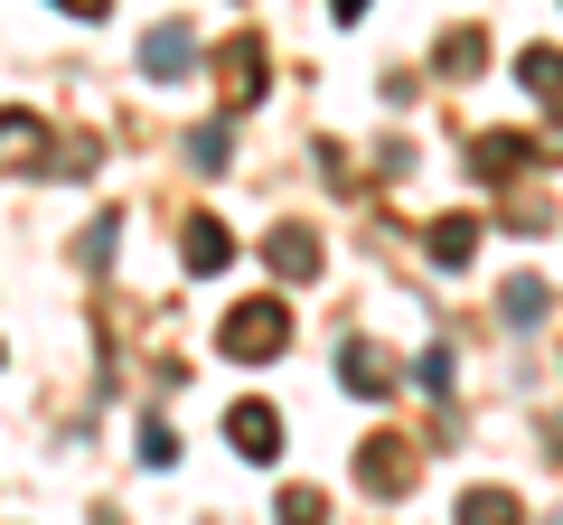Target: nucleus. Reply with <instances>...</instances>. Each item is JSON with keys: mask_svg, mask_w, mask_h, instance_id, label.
I'll return each mask as SVG.
<instances>
[{"mask_svg": "<svg viewBox=\"0 0 563 525\" xmlns=\"http://www.w3.org/2000/svg\"><path fill=\"white\" fill-rule=\"evenodd\" d=\"M357 479L376 488V498H404V488H413V460H404V442H395V432H376V442L357 450Z\"/></svg>", "mask_w": 563, "mask_h": 525, "instance_id": "nucleus-3", "label": "nucleus"}, {"mask_svg": "<svg viewBox=\"0 0 563 525\" xmlns=\"http://www.w3.org/2000/svg\"><path fill=\"white\" fill-rule=\"evenodd\" d=\"M517 85H526V94H563V57H554V47H526V57H517Z\"/></svg>", "mask_w": 563, "mask_h": 525, "instance_id": "nucleus-11", "label": "nucleus"}, {"mask_svg": "<svg viewBox=\"0 0 563 525\" xmlns=\"http://www.w3.org/2000/svg\"><path fill=\"white\" fill-rule=\"evenodd\" d=\"M347 394H385V384H395V376H385V357H376V347H366V338H347Z\"/></svg>", "mask_w": 563, "mask_h": 525, "instance_id": "nucleus-10", "label": "nucleus"}, {"mask_svg": "<svg viewBox=\"0 0 563 525\" xmlns=\"http://www.w3.org/2000/svg\"><path fill=\"white\" fill-rule=\"evenodd\" d=\"M461 525H517V498H507V488H470V498H461Z\"/></svg>", "mask_w": 563, "mask_h": 525, "instance_id": "nucleus-12", "label": "nucleus"}, {"mask_svg": "<svg viewBox=\"0 0 563 525\" xmlns=\"http://www.w3.org/2000/svg\"><path fill=\"white\" fill-rule=\"evenodd\" d=\"M282 347H291V310L282 301H244L235 320H225V357L254 366V357H282Z\"/></svg>", "mask_w": 563, "mask_h": 525, "instance_id": "nucleus-1", "label": "nucleus"}, {"mask_svg": "<svg viewBox=\"0 0 563 525\" xmlns=\"http://www.w3.org/2000/svg\"><path fill=\"white\" fill-rule=\"evenodd\" d=\"M470 254H479V235H470V216H442V225H432V262H442V272H461Z\"/></svg>", "mask_w": 563, "mask_h": 525, "instance_id": "nucleus-9", "label": "nucleus"}, {"mask_svg": "<svg viewBox=\"0 0 563 525\" xmlns=\"http://www.w3.org/2000/svg\"><path fill=\"white\" fill-rule=\"evenodd\" d=\"M188 160H198V169H225L235 150H225V132H198V142H188Z\"/></svg>", "mask_w": 563, "mask_h": 525, "instance_id": "nucleus-16", "label": "nucleus"}, {"mask_svg": "<svg viewBox=\"0 0 563 525\" xmlns=\"http://www.w3.org/2000/svg\"><path fill=\"white\" fill-rule=\"evenodd\" d=\"M179 262H188V272H225V262H235V235H225L217 216H188V235H179Z\"/></svg>", "mask_w": 563, "mask_h": 525, "instance_id": "nucleus-6", "label": "nucleus"}, {"mask_svg": "<svg viewBox=\"0 0 563 525\" xmlns=\"http://www.w3.org/2000/svg\"><path fill=\"white\" fill-rule=\"evenodd\" d=\"M479 57H488V38H479V29H451V38H442V66H451V76H470Z\"/></svg>", "mask_w": 563, "mask_h": 525, "instance_id": "nucleus-15", "label": "nucleus"}, {"mask_svg": "<svg viewBox=\"0 0 563 525\" xmlns=\"http://www.w3.org/2000/svg\"><path fill=\"white\" fill-rule=\"evenodd\" d=\"M263 262H273L282 282H310V272H320V235H310V225H273V235H263Z\"/></svg>", "mask_w": 563, "mask_h": 525, "instance_id": "nucleus-4", "label": "nucleus"}, {"mask_svg": "<svg viewBox=\"0 0 563 525\" xmlns=\"http://www.w3.org/2000/svg\"><path fill=\"white\" fill-rule=\"evenodd\" d=\"M282 525H329V498L320 488H282Z\"/></svg>", "mask_w": 563, "mask_h": 525, "instance_id": "nucleus-14", "label": "nucleus"}, {"mask_svg": "<svg viewBox=\"0 0 563 525\" xmlns=\"http://www.w3.org/2000/svg\"><path fill=\"white\" fill-rule=\"evenodd\" d=\"M225 442H235L244 460H273V450H282V413L273 404H235V413H225Z\"/></svg>", "mask_w": 563, "mask_h": 525, "instance_id": "nucleus-5", "label": "nucleus"}, {"mask_svg": "<svg viewBox=\"0 0 563 525\" xmlns=\"http://www.w3.org/2000/svg\"><path fill=\"white\" fill-rule=\"evenodd\" d=\"M498 310H507L517 328H536V320H544V282H507V291H498Z\"/></svg>", "mask_w": 563, "mask_h": 525, "instance_id": "nucleus-13", "label": "nucleus"}, {"mask_svg": "<svg viewBox=\"0 0 563 525\" xmlns=\"http://www.w3.org/2000/svg\"><path fill=\"white\" fill-rule=\"evenodd\" d=\"M329 10H339V20H366V0H329Z\"/></svg>", "mask_w": 563, "mask_h": 525, "instance_id": "nucleus-18", "label": "nucleus"}, {"mask_svg": "<svg viewBox=\"0 0 563 525\" xmlns=\"http://www.w3.org/2000/svg\"><path fill=\"white\" fill-rule=\"evenodd\" d=\"M470 169H479V179H517V169H526V142H517V132H488V142L470 150Z\"/></svg>", "mask_w": 563, "mask_h": 525, "instance_id": "nucleus-8", "label": "nucleus"}, {"mask_svg": "<svg viewBox=\"0 0 563 525\" xmlns=\"http://www.w3.org/2000/svg\"><path fill=\"white\" fill-rule=\"evenodd\" d=\"M225 94H235V103L263 94V38H235V47H225Z\"/></svg>", "mask_w": 563, "mask_h": 525, "instance_id": "nucleus-7", "label": "nucleus"}, {"mask_svg": "<svg viewBox=\"0 0 563 525\" xmlns=\"http://www.w3.org/2000/svg\"><path fill=\"white\" fill-rule=\"evenodd\" d=\"M141 66H151L161 85H188V76H198V38H188L179 20H161L151 38H141Z\"/></svg>", "mask_w": 563, "mask_h": 525, "instance_id": "nucleus-2", "label": "nucleus"}, {"mask_svg": "<svg viewBox=\"0 0 563 525\" xmlns=\"http://www.w3.org/2000/svg\"><path fill=\"white\" fill-rule=\"evenodd\" d=\"M66 20H103V10H113V0H57Z\"/></svg>", "mask_w": 563, "mask_h": 525, "instance_id": "nucleus-17", "label": "nucleus"}]
</instances>
